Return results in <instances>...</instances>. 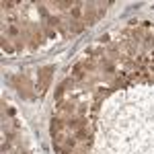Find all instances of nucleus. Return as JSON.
<instances>
[{
	"instance_id": "7ed1b4c3",
	"label": "nucleus",
	"mask_w": 154,
	"mask_h": 154,
	"mask_svg": "<svg viewBox=\"0 0 154 154\" xmlns=\"http://www.w3.org/2000/svg\"><path fill=\"white\" fill-rule=\"evenodd\" d=\"M66 84H68V80H66V82H62V84L56 88V97H58V99H60V97H62V93L66 90Z\"/></svg>"
},
{
	"instance_id": "39448f33",
	"label": "nucleus",
	"mask_w": 154,
	"mask_h": 154,
	"mask_svg": "<svg viewBox=\"0 0 154 154\" xmlns=\"http://www.w3.org/2000/svg\"><path fill=\"white\" fill-rule=\"evenodd\" d=\"M2 49H4L6 54H12V51H14V47H12V45H10L8 41H4V43H2Z\"/></svg>"
},
{
	"instance_id": "20e7f679",
	"label": "nucleus",
	"mask_w": 154,
	"mask_h": 154,
	"mask_svg": "<svg viewBox=\"0 0 154 154\" xmlns=\"http://www.w3.org/2000/svg\"><path fill=\"white\" fill-rule=\"evenodd\" d=\"M80 12H82V8H80V6H72V10H70V14H72L74 19H78V17H80Z\"/></svg>"
},
{
	"instance_id": "f03ea898",
	"label": "nucleus",
	"mask_w": 154,
	"mask_h": 154,
	"mask_svg": "<svg viewBox=\"0 0 154 154\" xmlns=\"http://www.w3.org/2000/svg\"><path fill=\"white\" fill-rule=\"evenodd\" d=\"M6 33H8L10 37H17V35H19V27H17V25H10V27L6 29Z\"/></svg>"
},
{
	"instance_id": "f257e3e1",
	"label": "nucleus",
	"mask_w": 154,
	"mask_h": 154,
	"mask_svg": "<svg viewBox=\"0 0 154 154\" xmlns=\"http://www.w3.org/2000/svg\"><path fill=\"white\" fill-rule=\"evenodd\" d=\"M82 68H84V64H76V66L72 68V76L78 78V80H82V78H84V72H82Z\"/></svg>"
}]
</instances>
